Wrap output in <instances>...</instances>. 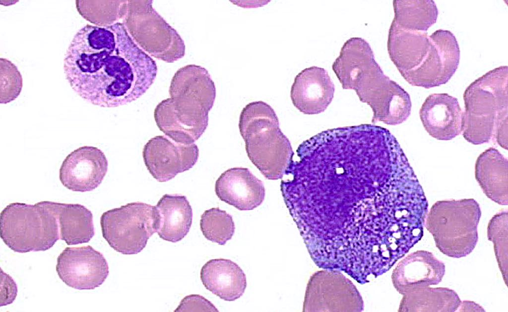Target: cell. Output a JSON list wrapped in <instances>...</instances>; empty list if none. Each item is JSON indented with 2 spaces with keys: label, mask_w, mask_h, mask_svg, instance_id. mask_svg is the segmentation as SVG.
I'll return each mask as SVG.
<instances>
[{
  "label": "cell",
  "mask_w": 508,
  "mask_h": 312,
  "mask_svg": "<svg viewBox=\"0 0 508 312\" xmlns=\"http://www.w3.org/2000/svg\"><path fill=\"white\" fill-rule=\"evenodd\" d=\"M64 69L73 90L88 102L114 108L136 100L153 83L155 61L132 40L122 22L86 24L74 36Z\"/></svg>",
  "instance_id": "6da1fadb"
},
{
  "label": "cell",
  "mask_w": 508,
  "mask_h": 312,
  "mask_svg": "<svg viewBox=\"0 0 508 312\" xmlns=\"http://www.w3.org/2000/svg\"><path fill=\"white\" fill-rule=\"evenodd\" d=\"M332 68L342 88L355 90L360 100L371 108L373 124L396 125L409 118L412 107L409 94L384 74L364 39L347 40Z\"/></svg>",
  "instance_id": "7a4b0ae2"
},
{
  "label": "cell",
  "mask_w": 508,
  "mask_h": 312,
  "mask_svg": "<svg viewBox=\"0 0 508 312\" xmlns=\"http://www.w3.org/2000/svg\"><path fill=\"white\" fill-rule=\"evenodd\" d=\"M390 60L410 85L426 89L447 83L457 70L460 50L453 34L427 32L390 25L387 43Z\"/></svg>",
  "instance_id": "3957f363"
},
{
  "label": "cell",
  "mask_w": 508,
  "mask_h": 312,
  "mask_svg": "<svg viewBox=\"0 0 508 312\" xmlns=\"http://www.w3.org/2000/svg\"><path fill=\"white\" fill-rule=\"evenodd\" d=\"M170 98L156 107L154 118L159 129L174 141L190 145L202 135L208 113L216 97V88L208 71L189 64L179 69L169 88Z\"/></svg>",
  "instance_id": "277c9868"
},
{
  "label": "cell",
  "mask_w": 508,
  "mask_h": 312,
  "mask_svg": "<svg viewBox=\"0 0 508 312\" xmlns=\"http://www.w3.org/2000/svg\"><path fill=\"white\" fill-rule=\"evenodd\" d=\"M508 67L495 68L476 79L463 94L462 135L479 145L492 139L508 146Z\"/></svg>",
  "instance_id": "5b68a950"
},
{
  "label": "cell",
  "mask_w": 508,
  "mask_h": 312,
  "mask_svg": "<svg viewBox=\"0 0 508 312\" xmlns=\"http://www.w3.org/2000/svg\"><path fill=\"white\" fill-rule=\"evenodd\" d=\"M239 128L253 164L267 179H281L294 153L273 108L262 101L248 104L241 111Z\"/></svg>",
  "instance_id": "8992f818"
},
{
  "label": "cell",
  "mask_w": 508,
  "mask_h": 312,
  "mask_svg": "<svg viewBox=\"0 0 508 312\" xmlns=\"http://www.w3.org/2000/svg\"><path fill=\"white\" fill-rule=\"evenodd\" d=\"M481 216L480 206L473 198L440 200L428 212L425 226L441 252L458 258L469 254L476 246Z\"/></svg>",
  "instance_id": "52a82bcc"
},
{
  "label": "cell",
  "mask_w": 508,
  "mask_h": 312,
  "mask_svg": "<svg viewBox=\"0 0 508 312\" xmlns=\"http://www.w3.org/2000/svg\"><path fill=\"white\" fill-rule=\"evenodd\" d=\"M0 234L4 244L19 253L47 250L60 239L57 218L43 201L7 205L0 213Z\"/></svg>",
  "instance_id": "ba28073f"
},
{
  "label": "cell",
  "mask_w": 508,
  "mask_h": 312,
  "mask_svg": "<svg viewBox=\"0 0 508 312\" xmlns=\"http://www.w3.org/2000/svg\"><path fill=\"white\" fill-rule=\"evenodd\" d=\"M152 0H127L123 22L134 42L150 57L173 62L185 54L177 31L152 6Z\"/></svg>",
  "instance_id": "9c48e42d"
},
{
  "label": "cell",
  "mask_w": 508,
  "mask_h": 312,
  "mask_svg": "<svg viewBox=\"0 0 508 312\" xmlns=\"http://www.w3.org/2000/svg\"><path fill=\"white\" fill-rule=\"evenodd\" d=\"M103 238L114 250L135 254L146 247L156 233L154 206L134 202L104 212L100 218Z\"/></svg>",
  "instance_id": "30bf717a"
},
{
  "label": "cell",
  "mask_w": 508,
  "mask_h": 312,
  "mask_svg": "<svg viewBox=\"0 0 508 312\" xmlns=\"http://www.w3.org/2000/svg\"><path fill=\"white\" fill-rule=\"evenodd\" d=\"M364 302L356 286L341 271L322 269L307 284L303 312H362Z\"/></svg>",
  "instance_id": "8fae6325"
},
{
  "label": "cell",
  "mask_w": 508,
  "mask_h": 312,
  "mask_svg": "<svg viewBox=\"0 0 508 312\" xmlns=\"http://www.w3.org/2000/svg\"><path fill=\"white\" fill-rule=\"evenodd\" d=\"M56 271L66 285L78 290L99 287L109 273L103 255L90 246L66 248L58 257Z\"/></svg>",
  "instance_id": "7c38bea8"
},
{
  "label": "cell",
  "mask_w": 508,
  "mask_h": 312,
  "mask_svg": "<svg viewBox=\"0 0 508 312\" xmlns=\"http://www.w3.org/2000/svg\"><path fill=\"white\" fill-rule=\"evenodd\" d=\"M199 156L197 146L176 142L167 136L157 135L145 144L143 161L152 176L159 182H167L191 169Z\"/></svg>",
  "instance_id": "4fadbf2b"
},
{
  "label": "cell",
  "mask_w": 508,
  "mask_h": 312,
  "mask_svg": "<svg viewBox=\"0 0 508 312\" xmlns=\"http://www.w3.org/2000/svg\"><path fill=\"white\" fill-rule=\"evenodd\" d=\"M104 152L96 147L83 146L69 153L59 171L61 182L74 191H90L102 183L108 171Z\"/></svg>",
  "instance_id": "5bb4252c"
},
{
  "label": "cell",
  "mask_w": 508,
  "mask_h": 312,
  "mask_svg": "<svg viewBox=\"0 0 508 312\" xmlns=\"http://www.w3.org/2000/svg\"><path fill=\"white\" fill-rule=\"evenodd\" d=\"M334 85L323 68H306L295 77L290 97L294 106L306 115L323 112L332 101Z\"/></svg>",
  "instance_id": "9a60e30c"
},
{
  "label": "cell",
  "mask_w": 508,
  "mask_h": 312,
  "mask_svg": "<svg viewBox=\"0 0 508 312\" xmlns=\"http://www.w3.org/2000/svg\"><path fill=\"white\" fill-rule=\"evenodd\" d=\"M444 264L430 251L419 250L400 260L391 275L392 284L400 294L437 285L445 274Z\"/></svg>",
  "instance_id": "2e32d148"
},
{
  "label": "cell",
  "mask_w": 508,
  "mask_h": 312,
  "mask_svg": "<svg viewBox=\"0 0 508 312\" xmlns=\"http://www.w3.org/2000/svg\"><path fill=\"white\" fill-rule=\"evenodd\" d=\"M419 115L427 132L438 140H451L462 133L463 111L457 99L447 93L428 96Z\"/></svg>",
  "instance_id": "e0dca14e"
},
{
  "label": "cell",
  "mask_w": 508,
  "mask_h": 312,
  "mask_svg": "<svg viewBox=\"0 0 508 312\" xmlns=\"http://www.w3.org/2000/svg\"><path fill=\"white\" fill-rule=\"evenodd\" d=\"M215 191L222 201L240 210H251L263 201L264 185L246 168L235 167L224 172L215 184Z\"/></svg>",
  "instance_id": "ac0fdd59"
},
{
  "label": "cell",
  "mask_w": 508,
  "mask_h": 312,
  "mask_svg": "<svg viewBox=\"0 0 508 312\" xmlns=\"http://www.w3.org/2000/svg\"><path fill=\"white\" fill-rule=\"evenodd\" d=\"M200 277L205 288L227 301H234L244 294L247 287L246 275L233 261L212 259L202 267Z\"/></svg>",
  "instance_id": "d6986e66"
},
{
  "label": "cell",
  "mask_w": 508,
  "mask_h": 312,
  "mask_svg": "<svg viewBox=\"0 0 508 312\" xmlns=\"http://www.w3.org/2000/svg\"><path fill=\"white\" fill-rule=\"evenodd\" d=\"M156 233L165 241L176 243L189 232L192 210L185 195L165 194L154 206Z\"/></svg>",
  "instance_id": "ffe728a7"
},
{
  "label": "cell",
  "mask_w": 508,
  "mask_h": 312,
  "mask_svg": "<svg viewBox=\"0 0 508 312\" xmlns=\"http://www.w3.org/2000/svg\"><path fill=\"white\" fill-rule=\"evenodd\" d=\"M508 160L498 150L490 147L477 158L475 179L484 193L502 205L508 204Z\"/></svg>",
  "instance_id": "44dd1931"
},
{
  "label": "cell",
  "mask_w": 508,
  "mask_h": 312,
  "mask_svg": "<svg viewBox=\"0 0 508 312\" xmlns=\"http://www.w3.org/2000/svg\"><path fill=\"white\" fill-rule=\"evenodd\" d=\"M43 201L57 218L60 239L67 245L88 243L94 236L93 214L86 207L80 204Z\"/></svg>",
  "instance_id": "7402d4cb"
},
{
  "label": "cell",
  "mask_w": 508,
  "mask_h": 312,
  "mask_svg": "<svg viewBox=\"0 0 508 312\" xmlns=\"http://www.w3.org/2000/svg\"><path fill=\"white\" fill-rule=\"evenodd\" d=\"M461 303L454 290L429 286L403 295L398 312H454Z\"/></svg>",
  "instance_id": "603a6c76"
},
{
  "label": "cell",
  "mask_w": 508,
  "mask_h": 312,
  "mask_svg": "<svg viewBox=\"0 0 508 312\" xmlns=\"http://www.w3.org/2000/svg\"><path fill=\"white\" fill-rule=\"evenodd\" d=\"M392 22L408 30L427 32L435 24L438 10L432 0H394Z\"/></svg>",
  "instance_id": "cb8c5ba5"
},
{
  "label": "cell",
  "mask_w": 508,
  "mask_h": 312,
  "mask_svg": "<svg viewBox=\"0 0 508 312\" xmlns=\"http://www.w3.org/2000/svg\"><path fill=\"white\" fill-rule=\"evenodd\" d=\"M79 13L95 25L106 26L122 19L127 0H76Z\"/></svg>",
  "instance_id": "d4e9b609"
},
{
  "label": "cell",
  "mask_w": 508,
  "mask_h": 312,
  "mask_svg": "<svg viewBox=\"0 0 508 312\" xmlns=\"http://www.w3.org/2000/svg\"><path fill=\"white\" fill-rule=\"evenodd\" d=\"M200 228L204 237L220 245L231 240L235 232L232 216L219 208L205 210L201 216Z\"/></svg>",
  "instance_id": "484cf974"
},
{
  "label": "cell",
  "mask_w": 508,
  "mask_h": 312,
  "mask_svg": "<svg viewBox=\"0 0 508 312\" xmlns=\"http://www.w3.org/2000/svg\"><path fill=\"white\" fill-rule=\"evenodd\" d=\"M508 211L502 210L491 218L487 227L488 239L493 243L498 265L506 285L508 275Z\"/></svg>",
  "instance_id": "4316f807"
},
{
  "label": "cell",
  "mask_w": 508,
  "mask_h": 312,
  "mask_svg": "<svg viewBox=\"0 0 508 312\" xmlns=\"http://www.w3.org/2000/svg\"><path fill=\"white\" fill-rule=\"evenodd\" d=\"M22 85V76L17 67L10 61L0 58V103L15 100L20 94Z\"/></svg>",
  "instance_id": "83f0119b"
},
{
  "label": "cell",
  "mask_w": 508,
  "mask_h": 312,
  "mask_svg": "<svg viewBox=\"0 0 508 312\" xmlns=\"http://www.w3.org/2000/svg\"><path fill=\"white\" fill-rule=\"evenodd\" d=\"M174 312H219L208 300L199 295L186 296Z\"/></svg>",
  "instance_id": "f1b7e54d"
},
{
  "label": "cell",
  "mask_w": 508,
  "mask_h": 312,
  "mask_svg": "<svg viewBox=\"0 0 508 312\" xmlns=\"http://www.w3.org/2000/svg\"><path fill=\"white\" fill-rule=\"evenodd\" d=\"M3 281V287L6 288L7 290L3 291L4 293L1 295V296H3V297L1 298L0 306L12 303L15 300L17 292V285L15 282L9 275L5 273H4Z\"/></svg>",
  "instance_id": "f546056e"
},
{
  "label": "cell",
  "mask_w": 508,
  "mask_h": 312,
  "mask_svg": "<svg viewBox=\"0 0 508 312\" xmlns=\"http://www.w3.org/2000/svg\"><path fill=\"white\" fill-rule=\"evenodd\" d=\"M457 311L458 312H485V310L479 305L474 302L467 301L461 302Z\"/></svg>",
  "instance_id": "4dcf8cb0"
}]
</instances>
